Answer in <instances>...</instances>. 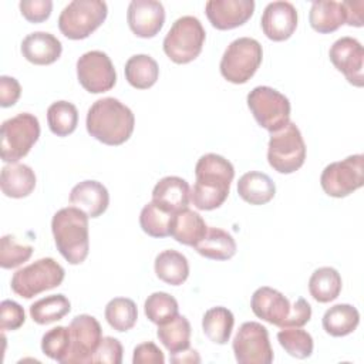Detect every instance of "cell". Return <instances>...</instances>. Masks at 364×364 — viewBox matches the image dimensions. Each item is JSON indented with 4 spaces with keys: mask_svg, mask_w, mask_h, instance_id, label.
I'll return each instance as SVG.
<instances>
[{
    "mask_svg": "<svg viewBox=\"0 0 364 364\" xmlns=\"http://www.w3.org/2000/svg\"><path fill=\"white\" fill-rule=\"evenodd\" d=\"M233 326V313L223 306H216L206 310L202 317V330L205 336L215 344H226L230 338Z\"/></svg>",
    "mask_w": 364,
    "mask_h": 364,
    "instance_id": "obj_33",
    "label": "cell"
},
{
    "mask_svg": "<svg viewBox=\"0 0 364 364\" xmlns=\"http://www.w3.org/2000/svg\"><path fill=\"white\" fill-rule=\"evenodd\" d=\"M196 252L210 260H228L236 253V242L230 233L219 228H208L203 239L195 246Z\"/></svg>",
    "mask_w": 364,
    "mask_h": 364,
    "instance_id": "obj_28",
    "label": "cell"
},
{
    "mask_svg": "<svg viewBox=\"0 0 364 364\" xmlns=\"http://www.w3.org/2000/svg\"><path fill=\"white\" fill-rule=\"evenodd\" d=\"M172 218H173V213L161 209L151 200L141 210L139 225H141V229L148 236L166 237V236H171Z\"/></svg>",
    "mask_w": 364,
    "mask_h": 364,
    "instance_id": "obj_37",
    "label": "cell"
},
{
    "mask_svg": "<svg viewBox=\"0 0 364 364\" xmlns=\"http://www.w3.org/2000/svg\"><path fill=\"white\" fill-rule=\"evenodd\" d=\"M47 122L50 131L57 136L73 134L78 125L77 107L68 101H55L47 109Z\"/></svg>",
    "mask_w": 364,
    "mask_h": 364,
    "instance_id": "obj_35",
    "label": "cell"
},
{
    "mask_svg": "<svg viewBox=\"0 0 364 364\" xmlns=\"http://www.w3.org/2000/svg\"><path fill=\"white\" fill-rule=\"evenodd\" d=\"M208 232V226L198 212L189 208L173 213L171 223V236L182 245L196 246Z\"/></svg>",
    "mask_w": 364,
    "mask_h": 364,
    "instance_id": "obj_24",
    "label": "cell"
},
{
    "mask_svg": "<svg viewBox=\"0 0 364 364\" xmlns=\"http://www.w3.org/2000/svg\"><path fill=\"white\" fill-rule=\"evenodd\" d=\"M51 232L60 255L70 264L82 263L90 250L88 215L75 208L67 206L57 210L51 219Z\"/></svg>",
    "mask_w": 364,
    "mask_h": 364,
    "instance_id": "obj_3",
    "label": "cell"
},
{
    "mask_svg": "<svg viewBox=\"0 0 364 364\" xmlns=\"http://www.w3.org/2000/svg\"><path fill=\"white\" fill-rule=\"evenodd\" d=\"M263 60V50L257 40L252 37H239L225 50L220 60V74L232 84L247 82Z\"/></svg>",
    "mask_w": 364,
    "mask_h": 364,
    "instance_id": "obj_5",
    "label": "cell"
},
{
    "mask_svg": "<svg viewBox=\"0 0 364 364\" xmlns=\"http://www.w3.org/2000/svg\"><path fill=\"white\" fill-rule=\"evenodd\" d=\"M77 78L81 87L91 94H101L114 88L117 71L111 58L100 50L84 53L77 60Z\"/></svg>",
    "mask_w": 364,
    "mask_h": 364,
    "instance_id": "obj_13",
    "label": "cell"
},
{
    "mask_svg": "<svg viewBox=\"0 0 364 364\" xmlns=\"http://www.w3.org/2000/svg\"><path fill=\"white\" fill-rule=\"evenodd\" d=\"M36 173L26 164H7L1 169L0 186L1 192L14 199L28 196L36 188Z\"/></svg>",
    "mask_w": 364,
    "mask_h": 364,
    "instance_id": "obj_23",
    "label": "cell"
},
{
    "mask_svg": "<svg viewBox=\"0 0 364 364\" xmlns=\"http://www.w3.org/2000/svg\"><path fill=\"white\" fill-rule=\"evenodd\" d=\"M247 107L256 122L270 134L282 129L290 121L289 98L272 87H255L247 94Z\"/></svg>",
    "mask_w": 364,
    "mask_h": 364,
    "instance_id": "obj_10",
    "label": "cell"
},
{
    "mask_svg": "<svg viewBox=\"0 0 364 364\" xmlns=\"http://www.w3.org/2000/svg\"><path fill=\"white\" fill-rule=\"evenodd\" d=\"M171 361L172 363H200V358L198 355V351L195 350H183L181 353L172 354L171 355Z\"/></svg>",
    "mask_w": 364,
    "mask_h": 364,
    "instance_id": "obj_49",
    "label": "cell"
},
{
    "mask_svg": "<svg viewBox=\"0 0 364 364\" xmlns=\"http://www.w3.org/2000/svg\"><path fill=\"white\" fill-rule=\"evenodd\" d=\"M155 274L159 280L171 286H181L189 276L188 259L178 250L168 249L156 255L154 263Z\"/></svg>",
    "mask_w": 364,
    "mask_h": 364,
    "instance_id": "obj_27",
    "label": "cell"
},
{
    "mask_svg": "<svg viewBox=\"0 0 364 364\" xmlns=\"http://www.w3.org/2000/svg\"><path fill=\"white\" fill-rule=\"evenodd\" d=\"M195 178L191 202L199 210H213L228 199L235 168L222 155L205 154L195 165Z\"/></svg>",
    "mask_w": 364,
    "mask_h": 364,
    "instance_id": "obj_1",
    "label": "cell"
},
{
    "mask_svg": "<svg viewBox=\"0 0 364 364\" xmlns=\"http://www.w3.org/2000/svg\"><path fill=\"white\" fill-rule=\"evenodd\" d=\"M297 20V10L290 1H272L263 10L260 26L269 40L284 41L296 31Z\"/></svg>",
    "mask_w": 364,
    "mask_h": 364,
    "instance_id": "obj_18",
    "label": "cell"
},
{
    "mask_svg": "<svg viewBox=\"0 0 364 364\" xmlns=\"http://www.w3.org/2000/svg\"><path fill=\"white\" fill-rule=\"evenodd\" d=\"M122 361V344L114 337H102L101 343L91 358V363L102 364H121Z\"/></svg>",
    "mask_w": 364,
    "mask_h": 364,
    "instance_id": "obj_43",
    "label": "cell"
},
{
    "mask_svg": "<svg viewBox=\"0 0 364 364\" xmlns=\"http://www.w3.org/2000/svg\"><path fill=\"white\" fill-rule=\"evenodd\" d=\"M344 10H346V24L354 26V27H363L364 18V1L357 0V1H343Z\"/></svg>",
    "mask_w": 364,
    "mask_h": 364,
    "instance_id": "obj_48",
    "label": "cell"
},
{
    "mask_svg": "<svg viewBox=\"0 0 364 364\" xmlns=\"http://www.w3.org/2000/svg\"><path fill=\"white\" fill-rule=\"evenodd\" d=\"M209 23L218 30L243 26L255 11L253 0H209L205 4Z\"/></svg>",
    "mask_w": 364,
    "mask_h": 364,
    "instance_id": "obj_17",
    "label": "cell"
},
{
    "mask_svg": "<svg viewBox=\"0 0 364 364\" xmlns=\"http://www.w3.org/2000/svg\"><path fill=\"white\" fill-rule=\"evenodd\" d=\"M277 341L289 355L299 360H304L313 353V337L301 327H283L277 333Z\"/></svg>",
    "mask_w": 364,
    "mask_h": 364,
    "instance_id": "obj_38",
    "label": "cell"
},
{
    "mask_svg": "<svg viewBox=\"0 0 364 364\" xmlns=\"http://www.w3.org/2000/svg\"><path fill=\"white\" fill-rule=\"evenodd\" d=\"M71 310V303L64 294H51L34 301L30 306V316L40 326L61 320Z\"/></svg>",
    "mask_w": 364,
    "mask_h": 364,
    "instance_id": "obj_34",
    "label": "cell"
},
{
    "mask_svg": "<svg viewBox=\"0 0 364 364\" xmlns=\"http://www.w3.org/2000/svg\"><path fill=\"white\" fill-rule=\"evenodd\" d=\"M107 14L102 0H73L60 13L58 28L70 40H82L105 21Z\"/></svg>",
    "mask_w": 364,
    "mask_h": 364,
    "instance_id": "obj_8",
    "label": "cell"
},
{
    "mask_svg": "<svg viewBox=\"0 0 364 364\" xmlns=\"http://www.w3.org/2000/svg\"><path fill=\"white\" fill-rule=\"evenodd\" d=\"M21 16L30 23H43L46 21L53 10L51 0H21L20 4Z\"/></svg>",
    "mask_w": 364,
    "mask_h": 364,
    "instance_id": "obj_44",
    "label": "cell"
},
{
    "mask_svg": "<svg viewBox=\"0 0 364 364\" xmlns=\"http://www.w3.org/2000/svg\"><path fill=\"white\" fill-rule=\"evenodd\" d=\"M33 255V246L17 243L11 235L0 239V266L3 269H14L27 262Z\"/></svg>",
    "mask_w": 364,
    "mask_h": 364,
    "instance_id": "obj_41",
    "label": "cell"
},
{
    "mask_svg": "<svg viewBox=\"0 0 364 364\" xmlns=\"http://www.w3.org/2000/svg\"><path fill=\"white\" fill-rule=\"evenodd\" d=\"M68 328L71 344L63 364H90L102 338L98 320L90 314H80L71 320Z\"/></svg>",
    "mask_w": 364,
    "mask_h": 364,
    "instance_id": "obj_14",
    "label": "cell"
},
{
    "mask_svg": "<svg viewBox=\"0 0 364 364\" xmlns=\"http://www.w3.org/2000/svg\"><path fill=\"white\" fill-rule=\"evenodd\" d=\"M70 203L84 210L88 218H98L109 205V193L101 182L87 179L71 189Z\"/></svg>",
    "mask_w": 364,
    "mask_h": 364,
    "instance_id": "obj_22",
    "label": "cell"
},
{
    "mask_svg": "<svg viewBox=\"0 0 364 364\" xmlns=\"http://www.w3.org/2000/svg\"><path fill=\"white\" fill-rule=\"evenodd\" d=\"M309 21L314 31L328 34L346 24V10L343 1L318 0L311 3Z\"/></svg>",
    "mask_w": 364,
    "mask_h": 364,
    "instance_id": "obj_25",
    "label": "cell"
},
{
    "mask_svg": "<svg viewBox=\"0 0 364 364\" xmlns=\"http://www.w3.org/2000/svg\"><path fill=\"white\" fill-rule=\"evenodd\" d=\"M250 307L256 317L270 324L284 327L291 304L289 299L279 290L269 286H263L253 293Z\"/></svg>",
    "mask_w": 364,
    "mask_h": 364,
    "instance_id": "obj_19",
    "label": "cell"
},
{
    "mask_svg": "<svg viewBox=\"0 0 364 364\" xmlns=\"http://www.w3.org/2000/svg\"><path fill=\"white\" fill-rule=\"evenodd\" d=\"M267 161L279 173H293L303 166L306 161V144L294 122L289 121L282 129L270 134Z\"/></svg>",
    "mask_w": 364,
    "mask_h": 364,
    "instance_id": "obj_6",
    "label": "cell"
},
{
    "mask_svg": "<svg viewBox=\"0 0 364 364\" xmlns=\"http://www.w3.org/2000/svg\"><path fill=\"white\" fill-rule=\"evenodd\" d=\"M64 267L53 257L38 259L18 269L10 282L11 290L24 299H31L46 290L58 287L64 280Z\"/></svg>",
    "mask_w": 364,
    "mask_h": 364,
    "instance_id": "obj_7",
    "label": "cell"
},
{
    "mask_svg": "<svg viewBox=\"0 0 364 364\" xmlns=\"http://www.w3.org/2000/svg\"><path fill=\"white\" fill-rule=\"evenodd\" d=\"M132 363L134 364H164L165 357L161 348L155 343L145 341L138 344L134 348Z\"/></svg>",
    "mask_w": 364,
    "mask_h": 364,
    "instance_id": "obj_45",
    "label": "cell"
},
{
    "mask_svg": "<svg viewBox=\"0 0 364 364\" xmlns=\"http://www.w3.org/2000/svg\"><path fill=\"white\" fill-rule=\"evenodd\" d=\"M152 202L171 213L186 209L191 202L189 183L179 176H165L154 186Z\"/></svg>",
    "mask_w": 364,
    "mask_h": 364,
    "instance_id": "obj_20",
    "label": "cell"
},
{
    "mask_svg": "<svg viewBox=\"0 0 364 364\" xmlns=\"http://www.w3.org/2000/svg\"><path fill=\"white\" fill-rule=\"evenodd\" d=\"M127 21L136 37L152 38L164 27L165 9L156 0H132L127 10Z\"/></svg>",
    "mask_w": 364,
    "mask_h": 364,
    "instance_id": "obj_16",
    "label": "cell"
},
{
    "mask_svg": "<svg viewBox=\"0 0 364 364\" xmlns=\"http://www.w3.org/2000/svg\"><path fill=\"white\" fill-rule=\"evenodd\" d=\"M206 33L193 16H182L171 26L164 38V51L168 58L176 64H188L193 61L202 51Z\"/></svg>",
    "mask_w": 364,
    "mask_h": 364,
    "instance_id": "obj_4",
    "label": "cell"
},
{
    "mask_svg": "<svg viewBox=\"0 0 364 364\" xmlns=\"http://www.w3.org/2000/svg\"><path fill=\"white\" fill-rule=\"evenodd\" d=\"M70 328L57 326L44 333L41 338V351L51 360L64 363L70 351Z\"/></svg>",
    "mask_w": 364,
    "mask_h": 364,
    "instance_id": "obj_40",
    "label": "cell"
},
{
    "mask_svg": "<svg viewBox=\"0 0 364 364\" xmlns=\"http://www.w3.org/2000/svg\"><path fill=\"white\" fill-rule=\"evenodd\" d=\"M1 159L14 164L24 158L40 136V122L30 112H20L1 124Z\"/></svg>",
    "mask_w": 364,
    "mask_h": 364,
    "instance_id": "obj_9",
    "label": "cell"
},
{
    "mask_svg": "<svg viewBox=\"0 0 364 364\" xmlns=\"http://www.w3.org/2000/svg\"><path fill=\"white\" fill-rule=\"evenodd\" d=\"M156 337L171 354L181 353L189 348L191 324L185 316L176 314L172 320L158 326Z\"/></svg>",
    "mask_w": 364,
    "mask_h": 364,
    "instance_id": "obj_32",
    "label": "cell"
},
{
    "mask_svg": "<svg viewBox=\"0 0 364 364\" xmlns=\"http://www.w3.org/2000/svg\"><path fill=\"white\" fill-rule=\"evenodd\" d=\"M23 57L36 65H48L55 63L63 51L61 41L47 31H34L21 41Z\"/></svg>",
    "mask_w": 364,
    "mask_h": 364,
    "instance_id": "obj_21",
    "label": "cell"
},
{
    "mask_svg": "<svg viewBox=\"0 0 364 364\" xmlns=\"http://www.w3.org/2000/svg\"><path fill=\"white\" fill-rule=\"evenodd\" d=\"M26 321L24 309L13 301V300H3L0 304V328L3 331H13L20 328Z\"/></svg>",
    "mask_w": 364,
    "mask_h": 364,
    "instance_id": "obj_42",
    "label": "cell"
},
{
    "mask_svg": "<svg viewBox=\"0 0 364 364\" xmlns=\"http://www.w3.org/2000/svg\"><path fill=\"white\" fill-rule=\"evenodd\" d=\"M21 95L20 82L14 77L1 75L0 77V105L3 108L13 107Z\"/></svg>",
    "mask_w": 364,
    "mask_h": 364,
    "instance_id": "obj_47",
    "label": "cell"
},
{
    "mask_svg": "<svg viewBox=\"0 0 364 364\" xmlns=\"http://www.w3.org/2000/svg\"><path fill=\"white\" fill-rule=\"evenodd\" d=\"M360 323V313L351 304H336L326 310L321 324L327 334L344 337L351 334Z\"/></svg>",
    "mask_w": 364,
    "mask_h": 364,
    "instance_id": "obj_30",
    "label": "cell"
},
{
    "mask_svg": "<svg viewBox=\"0 0 364 364\" xmlns=\"http://www.w3.org/2000/svg\"><path fill=\"white\" fill-rule=\"evenodd\" d=\"M232 348L239 364H270L274 357L269 331L257 321H246L239 327Z\"/></svg>",
    "mask_w": 364,
    "mask_h": 364,
    "instance_id": "obj_12",
    "label": "cell"
},
{
    "mask_svg": "<svg viewBox=\"0 0 364 364\" xmlns=\"http://www.w3.org/2000/svg\"><path fill=\"white\" fill-rule=\"evenodd\" d=\"M343 282L340 273L330 266L316 269L309 279L310 296L318 303L336 300L341 291Z\"/></svg>",
    "mask_w": 364,
    "mask_h": 364,
    "instance_id": "obj_29",
    "label": "cell"
},
{
    "mask_svg": "<svg viewBox=\"0 0 364 364\" xmlns=\"http://www.w3.org/2000/svg\"><path fill=\"white\" fill-rule=\"evenodd\" d=\"M239 196L250 205H264L276 195V185L269 175L257 171L243 173L237 182Z\"/></svg>",
    "mask_w": 364,
    "mask_h": 364,
    "instance_id": "obj_26",
    "label": "cell"
},
{
    "mask_svg": "<svg viewBox=\"0 0 364 364\" xmlns=\"http://www.w3.org/2000/svg\"><path fill=\"white\" fill-rule=\"evenodd\" d=\"M311 318V306L303 297H299L290 307L284 327H303ZM283 328V327H282Z\"/></svg>",
    "mask_w": 364,
    "mask_h": 364,
    "instance_id": "obj_46",
    "label": "cell"
},
{
    "mask_svg": "<svg viewBox=\"0 0 364 364\" xmlns=\"http://www.w3.org/2000/svg\"><path fill=\"white\" fill-rule=\"evenodd\" d=\"M124 71L129 85L136 90L151 88L159 77L158 63L146 54H135L129 57L125 63Z\"/></svg>",
    "mask_w": 364,
    "mask_h": 364,
    "instance_id": "obj_31",
    "label": "cell"
},
{
    "mask_svg": "<svg viewBox=\"0 0 364 364\" xmlns=\"http://www.w3.org/2000/svg\"><path fill=\"white\" fill-rule=\"evenodd\" d=\"M364 183V155L354 154L328 164L320 176L323 191L333 198H346Z\"/></svg>",
    "mask_w": 364,
    "mask_h": 364,
    "instance_id": "obj_11",
    "label": "cell"
},
{
    "mask_svg": "<svg viewBox=\"0 0 364 364\" xmlns=\"http://www.w3.org/2000/svg\"><path fill=\"white\" fill-rule=\"evenodd\" d=\"M330 61L333 65L343 73L346 80L354 87L364 85L363 75V60L364 48L361 43L354 37H341L333 43L328 51Z\"/></svg>",
    "mask_w": 364,
    "mask_h": 364,
    "instance_id": "obj_15",
    "label": "cell"
},
{
    "mask_svg": "<svg viewBox=\"0 0 364 364\" xmlns=\"http://www.w3.org/2000/svg\"><path fill=\"white\" fill-rule=\"evenodd\" d=\"M179 306L173 296L165 291L149 294L144 303V311L149 321L159 326L172 320L178 314Z\"/></svg>",
    "mask_w": 364,
    "mask_h": 364,
    "instance_id": "obj_39",
    "label": "cell"
},
{
    "mask_svg": "<svg viewBox=\"0 0 364 364\" xmlns=\"http://www.w3.org/2000/svg\"><path fill=\"white\" fill-rule=\"evenodd\" d=\"M88 134L97 141L117 146L129 139L135 127L132 111L114 97L97 100L88 109L85 118Z\"/></svg>",
    "mask_w": 364,
    "mask_h": 364,
    "instance_id": "obj_2",
    "label": "cell"
},
{
    "mask_svg": "<svg viewBox=\"0 0 364 364\" xmlns=\"http://www.w3.org/2000/svg\"><path fill=\"white\" fill-rule=\"evenodd\" d=\"M105 320L115 331L131 330L138 318V309L134 300L128 297H115L105 306Z\"/></svg>",
    "mask_w": 364,
    "mask_h": 364,
    "instance_id": "obj_36",
    "label": "cell"
}]
</instances>
